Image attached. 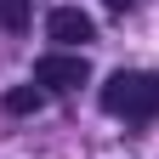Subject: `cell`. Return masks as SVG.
Segmentation results:
<instances>
[{"label": "cell", "mask_w": 159, "mask_h": 159, "mask_svg": "<svg viewBox=\"0 0 159 159\" xmlns=\"http://www.w3.org/2000/svg\"><path fill=\"white\" fill-rule=\"evenodd\" d=\"M29 6H34V0H0V23H6L11 34H23L29 29Z\"/></svg>", "instance_id": "5b68a950"}, {"label": "cell", "mask_w": 159, "mask_h": 159, "mask_svg": "<svg viewBox=\"0 0 159 159\" xmlns=\"http://www.w3.org/2000/svg\"><path fill=\"white\" fill-rule=\"evenodd\" d=\"M85 57L80 51H51V57H40L34 63V85L40 91H74V85H85Z\"/></svg>", "instance_id": "7a4b0ae2"}, {"label": "cell", "mask_w": 159, "mask_h": 159, "mask_svg": "<svg viewBox=\"0 0 159 159\" xmlns=\"http://www.w3.org/2000/svg\"><path fill=\"white\" fill-rule=\"evenodd\" d=\"M102 6H114V11H125V6H131V0H102Z\"/></svg>", "instance_id": "8992f818"}, {"label": "cell", "mask_w": 159, "mask_h": 159, "mask_svg": "<svg viewBox=\"0 0 159 159\" xmlns=\"http://www.w3.org/2000/svg\"><path fill=\"white\" fill-rule=\"evenodd\" d=\"M102 108L119 114V119H153L159 114V74L119 68L108 85H102Z\"/></svg>", "instance_id": "6da1fadb"}, {"label": "cell", "mask_w": 159, "mask_h": 159, "mask_svg": "<svg viewBox=\"0 0 159 159\" xmlns=\"http://www.w3.org/2000/svg\"><path fill=\"white\" fill-rule=\"evenodd\" d=\"M46 108V91L40 85H11L6 91V114H40Z\"/></svg>", "instance_id": "277c9868"}, {"label": "cell", "mask_w": 159, "mask_h": 159, "mask_svg": "<svg viewBox=\"0 0 159 159\" xmlns=\"http://www.w3.org/2000/svg\"><path fill=\"white\" fill-rule=\"evenodd\" d=\"M46 29H51L57 46H85V40H97V23H91L80 6H57V11L46 17Z\"/></svg>", "instance_id": "3957f363"}]
</instances>
